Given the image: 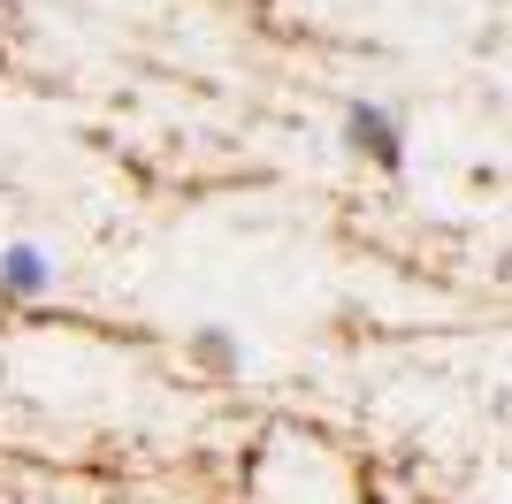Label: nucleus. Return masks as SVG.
Instances as JSON below:
<instances>
[{"label":"nucleus","instance_id":"obj_3","mask_svg":"<svg viewBox=\"0 0 512 504\" xmlns=\"http://www.w3.org/2000/svg\"><path fill=\"white\" fill-rule=\"evenodd\" d=\"M192 359L214 367V375H237V367H245V344H237V329H222V321H199L192 329Z\"/></svg>","mask_w":512,"mask_h":504},{"label":"nucleus","instance_id":"obj_1","mask_svg":"<svg viewBox=\"0 0 512 504\" xmlns=\"http://www.w3.org/2000/svg\"><path fill=\"white\" fill-rule=\"evenodd\" d=\"M344 146L360 153V161H375V168H398L406 161V115L383 107V100H352L344 107Z\"/></svg>","mask_w":512,"mask_h":504},{"label":"nucleus","instance_id":"obj_2","mask_svg":"<svg viewBox=\"0 0 512 504\" xmlns=\"http://www.w3.org/2000/svg\"><path fill=\"white\" fill-rule=\"evenodd\" d=\"M46 283H54V260H46L31 237H16V245H0V298H39Z\"/></svg>","mask_w":512,"mask_h":504}]
</instances>
